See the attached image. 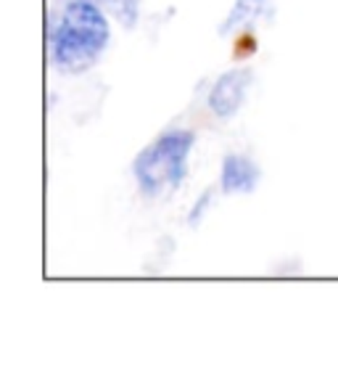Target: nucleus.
<instances>
[{
  "instance_id": "1",
  "label": "nucleus",
  "mask_w": 338,
  "mask_h": 365,
  "mask_svg": "<svg viewBox=\"0 0 338 365\" xmlns=\"http://www.w3.org/2000/svg\"><path fill=\"white\" fill-rule=\"evenodd\" d=\"M111 43L109 19L95 0H66L48 32L51 64L61 74L88 72Z\"/></svg>"
},
{
  "instance_id": "2",
  "label": "nucleus",
  "mask_w": 338,
  "mask_h": 365,
  "mask_svg": "<svg viewBox=\"0 0 338 365\" xmlns=\"http://www.w3.org/2000/svg\"><path fill=\"white\" fill-rule=\"evenodd\" d=\"M196 146V133L185 128L164 130L132 162V175L140 193L156 199L164 191H177L188 175V159Z\"/></svg>"
},
{
  "instance_id": "3",
  "label": "nucleus",
  "mask_w": 338,
  "mask_h": 365,
  "mask_svg": "<svg viewBox=\"0 0 338 365\" xmlns=\"http://www.w3.org/2000/svg\"><path fill=\"white\" fill-rule=\"evenodd\" d=\"M254 83V74L248 69H228L222 72L209 91V109L217 119H230L236 117L243 101L248 96V88Z\"/></svg>"
},
{
  "instance_id": "4",
  "label": "nucleus",
  "mask_w": 338,
  "mask_h": 365,
  "mask_svg": "<svg viewBox=\"0 0 338 365\" xmlns=\"http://www.w3.org/2000/svg\"><path fill=\"white\" fill-rule=\"evenodd\" d=\"M262 170L251 156L246 154H228L220 167V191L225 196H238V193H254L259 185Z\"/></svg>"
},
{
  "instance_id": "5",
  "label": "nucleus",
  "mask_w": 338,
  "mask_h": 365,
  "mask_svg": "<svg viewBox=\"0 0 338 365\" xmlns=\"http://www.w3.org/2000/svg\"><path fill=\"white\" fill-rule=\"evenodd\" d=\"M273 14H275L273 0H236V3L230 6L228 16L222 19L220 35L228 37V35L241 32V29H251L256 21L270 19Z\"/></svg>"
},
{
  "instance_id": "6",
  "label": "nucleus",
  "mask_w": 338,
  "mask_h": 365,
  "mask_svg": "<svg viewBox=\"0 0 338 365\" xmlns=\"http://www.w3.org/2000/svg\"><path fill=\"white\" fill-rule=\"evenodd\" d=\"M111 9L122 27H135L137 16H140V0H111Z\"/></svg>"
},
{
  "instance_id": "7",
  "label": "nucleus",
  "mask_w": 338,
  "mask_h": 365,
  "mask_svg": "<svg viewBox=\"0 0 338 365\" xmlns=\"http://www.w3.org/2000/svg\"><path fill=\"white\" fill-rule=\"evenodd\" d=\"M211 201H214V188H206V191H204L201 196L196 199V204H193L191 212H188V222H191L193 228H196V225H199V222L204 220V215L209 212Z\"/></svg>"
},
{
  "instance_id": "8",
  "label": "nucleus",
  "mask_w": 338,
  "mask_h": 365,
  "mask_svg": "<svg viewBox=\"0 0 338 365\" xmlns=\"http://www.w3.org/2000/svg\"><path fill=\"white\" fill-rule=\"evenodd\" d=\"M95 3H109V6H111V0H95Z\"/></svg>"
}]
</instances>
